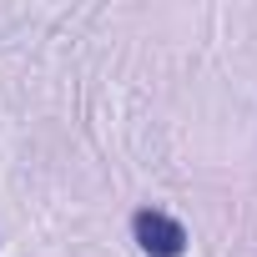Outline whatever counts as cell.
<instances>
[{
	"label": "cell",
	"instance_id": "6da1fadb",
	"mask_svg": "<svg viewBox=\"0 0 257 257\" xmlns=\"http://www.w3.org/2000/svg\"><path fill=\"white\" fill-rule=\"evenodd\" d=\"M132 237H137V247H142L147 257H182V252H187V227H182L177 217L157 212V207H142V212L132 217Z\"/></svg>",
	"mask_w": 257,
	"mask_h": 257
}]
</instances>
